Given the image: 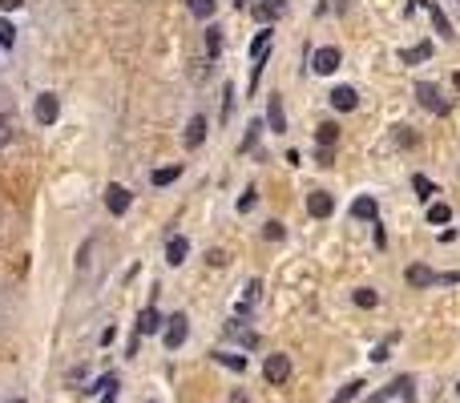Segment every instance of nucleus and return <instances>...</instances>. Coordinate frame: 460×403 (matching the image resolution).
I'll return each instance as SVG.
<instances>
[{
  "instance_id": "obj_1",
  "label": "nucleus",
  "mask_w": 460,
  "mask_h": 403,
  "mask_svg": "<svg viewBox=\"0 0 460 403\" xmlns=\"http://www.w3.org/2000/svg\"><path fill=\"white\" fill-rule=\"evenodd\" d=\"M416 8H428V13H432V25H436V32H440L444 41H452V36H456V32H452V20L440 13V4H432V0H408V16L416 13Z\"/></svg>"
},
{
  "instance_id": "obj_2",
  "label": "nucleus",
  "mask_w": 460,
  "mask_h": 403,
  "mask_svg": "<svg viewBox=\"0 0 460 403\" xmlns=\"http://www.w3.org/2000/svg\"><path fill=\"white\" fill-rule=\"evenodd\" d=\"M392 395H400V399H416V383H412V375H400V379H392V383L384 387V391H376L372 395V403H384V399H392Z\"/></svg>"
},
{
  "instance_id": "obj_3",
  "label": "nucleus",
  "mask_w": 460,
  "mask_h": 403,
  "mask_svg": "<svg viewBox=\"0 0 460 403\" xmlns=\"http://www.w3.org/2000/svg\"><path fill=\"white\" fill-rule=\"evenodd\" d=\"M165 347H170V351H178L182 343H186V339H190V319H186V315H174V319H165Z\"/></svg>"
},
{
  "instance_id": "obj_4",
  "label": "nucleus",
  "mask_w": 460,
  "mask_h": 403,
  "mask_svg": "<svg viewBox=\"0 0 460 403\" xmlns=\"http://www.w3.org/2000/svg\"><path fill=\"white\" fill-rule=\"evenodd\" d=\"M416 97H420V105H424L428 113H448V101L440 97V85L420 81V85H416Z\"/></svg>"
},
{
  "instance_id": "obj_5",
  "label": "nucleus",
  "mask_w": 460,
  "mask_h": 403,
  "mask_svg": "<svg viewBox=\"0 0 460 403\" xmlns=\"http://www.w3.org/2000/svg\"><path fill=\"white\" fill-rule=\"evenodd\" d=\"M263 375H266V383H287L291 379V359L287 355H266V363H263Z\"/></svg>"
},
{
  "instance_id": "obj_6",
  "label": "nucleus",
  "mask_w": 460,
  "mask_h": 403,
  "mask_svg": "<svg viewBox=\"0 0 460 403\" xmlns=\"http://www.w3.org/2000/svg\"><path fill=\"white\" fill-rule=\"evenodd\" d=\"M339 64H344V53H339V48H335V45L319 48V53H315V57H311V69H315V73H323V77H327V73H335Z\"/></svg>"
},
{
  "instance_id": "obj_7",
  "label": "nucleus",
  "mask_w": 460,
  "mask_h": 403,
  "mask_svg": "<svg viewBox=\"0 0 460 403\" xmlns=\"http://www.w3.org/2000/svg\"><path fill=\"white\" fill-rule=\"evenodd\" d=\"M33 117L41 121V125H53V121L61 117V101H57L53 93H41L36 97V105H33Z\"/></svg>"
},
{
  "instance_id": "obj_8",
  "label": "nucleus",
  "mask_w": 460,
  "mask_h": 403,
  "mask_svg": "<svg viewBox=\"0 0 460 403\" xmlns=\"http://www.w3.org/2000/svg\"><path fill=\"white\" fill-rule=\"evenodd\" d=\"M408 287H436V282H444V274H436V271H428L424 262H412L408 266Z\"/></svg>"
},
{
  "instance_id": "obj_9",
  "label": "nucleus",
  "mask_w": 460,
  "mask_h": 403,
  "mask_svg": "<svg viewBox=\"0 0 460 403\" xmlns=\"http://www.w3.org/2000/svg\"><path fill=\"white\" fill-rule=\"evenodd\" d=\"M331 210H335V202H331L327 190H311L307 193V214H311V218H331Z\"/></svg>"
},
{
  "instance_id": "obj_10",
  "label": "nucleus",
  "mask_w": 460,
  "mask_h": 403,
  "mask_svg": "<svg viewBox=\"0 0 460 403\" xmlns=\"http://www.w3.org/2000/svg\"><path fill=\"white\" fill-rule=\"evenodd\" d=\"M130 190H126V186H109V190H105V210H109V214H126V210H130Z\"/></svg>"
},
{
  "instance_id": "obj_11",
  "label": "nucleus",
  "mask_w": 460,
  "mask_h": 403,
  "mask_svg": "<svg viewBox=\"0 0 460 403\" xmlns=\"http://www.w3.org/2000/svg\"><path fill=\"white\" fill-rule=\"evenodd\" d=\"M250 16L263 20V25H271V20L283 16V0H255V4H250Z\"/></svg>"
},
{
  "instance_id": "obj_12",
  "label": "nucleus",
  "mask_w": 460,
  "mask_h": 403,
  "mask_svg": "<svg viewBox=\"0 0 460 403\" xmlns=\"http://www.w3.org/2000/svg\"><path fill=\"white\" fill-rule=\"evenodd\" d=\"M331 105L339 113H351L356 105H360V93L351 89V85H339V89H331Z\"/></svg>"
},
{
  "instance_id": "obj_13",
  "label": "nucleus",
  "mask_w": 460,
  "mask_h": 403,
  "mask_svg": "<svg viewBox=\"0 0 460 403\" xmlns=\"http://www.w3.org/2000/svg\"><path fill=\"white\" fill-rule=\"evenodd\" d=\"M165 327V319L154 310V306H146L142 315H137V335H154V331H162Z\"/></svg>"
},
{
  "instance_id": "obj_14",
  "label": "nucleus",
  "mask_w": 460,
  "mask_h": 403,
  "mask_svg": "<svg viewBox=\"0 0 460 403\" xmlns=\"http://www.w3.org/2000/svg\"><path fill=\"white\" fill-rule=\"evenodd\" d=\"M376 198H367V193H363V198H356V202H351V218H360V222H376Z\"/></svg>"
},
{
  "instance_id": "obj_15",
  "label": "nucleus",
  "mask_w": 460,
  "mask_h": 403,
  "mask_svg": "<svg viewBox=\"0 0 460 403\" xmlns=\"http://www.w3.org/2000/svg\"><path fill=\"white\" fill-rule=\"evenodd\" d=\"M186 254H190V242L186 238H170L165 242V262H170V266H182Z\"/></svg>"
},
{
  "instance_id": "obj_16",
  "label": "nucleus",
  "mask_w": 460,
  "mask_h": 403,
  "mask_svg": "<svg viewBox=\"0 0 460 403\" xmlns=\"http://www.w3.org/2000/svg\"><path fill=\"white\" fill-rule=\"evenodd\" d=\"M202 142H206V117L198 113V117H190V125H186V145H190V149H198Z\"/></svg>"
},
{
  "instance_id": "obj_17",
  "label": "nucleus",
  "mask_w": 460,
  "mask_h": 403,
  "mask_svg": "<svg viewBox=\"0 0 460 403\" xmlns=\"http://www.w3.org/2000/svg\"><path fill=\"white\" fill-rule=\"evenodd\" d=\"M226 335H230V339H238L243 347H259V335H255L250 327H243L238 319H230V322H226Z\"/></svg>"
},
{
  "instance_id": "obj_18",
  "label": "nucleus",
  "mask_w": 460,
  "mask_h": 403,
  "mask_svg": "<svg viewBox=\"0 0 460 403\" xmlns=\"http://www.w3.org/2000/svg\"><path fill=\"white\" fill-rule=\"evenodd\" d=\"M266 121H271V129H279V133L287 129V113H283V97L279 93L271 97V105H266Z\"/></svg>"
},
{
  "instance_id": "obj_19",
  "label": "nucleus",
  "mask_w": 460,
  "mask_h": 403,
  "mask_svg": "<svg viewBox=\"0 0 460 403\" xmlns=\"http://www.w3.org/2000/svg\"><path fill=\"white\" fill-rule=\"evenodd\" d=\"M428 57H432V45H428V41H420V45L404 48V57H400V61H404V64H420V61H428Z\"/></svg>"
},
{
  "instance_id": "obj_20",
  "label": "nucleus",
  "mask_w": 460,
  "mask_h": 403,
  "mask_svg": "<svg viewBox=\"0 0 460 403\" xmlns=\"http://www.w3.org/2000/svg\"><path fill=\"white\" fill-rule=\"evenodd\" d=\"M214 363H222L230 371H247V355H230V351H214Z\"/></svg>"
},
{
  "instance_id": "obj_21",
  "label": "nucleus",
  "mask_w": 460,
  "mask_h": 403,
  "mask_svg": "<svg viewBox=\"0 0 460 403\" xmlns=\"http://www.w3.org/2000/svg\"><path fill=\"white\" fill-rule=\"evenodd\" d=\"M266 45H271V32H266V29L255 32V41H250V61H255V64L266 57Z\"/></svg>"
},
{
  "instance_id": "obj_22",
  "label": "nucleus",
  "mask_w": 460,
  "mask_h": 403,
  "mask_svg": "<svg viewBox=\"0 0 460 403\" xmlns=\"http://www.w3.org/2000/svg\"><path fill=\"white\" fill-rule=\"evenodd\" d=\"M182 177V161L178 165H162V170H154V186H170V182H178Z\"/></svg>"
},
{
  "instance_id": "obj_23",
  "label": "nucleus",
  "mask_w": 460,
  "mask_h": 403,
  "mask_svg": "<svg viewBox=\"0 0 460 403\" xmlns=\"http://www.w3.org/2000/svg\"><path fill=\"white\" fill-rule=\"evenodd\" d=\"M412 186H416V198H420V202H432V198H436V186H432V182H428L424 174H416V177H412Z\"/></svg>"
},
{
  "instance_id": "obj_24",
  "label": "nucleus",
  "mask_w": 460,
  "mask_h": 403,
  "mask_svg": "<svg viewBox=\"0 0 460 403\" xmlns=\"http://www.w3.org/2000/svg\"><path fill=\"white\" fill-rule=\"evenodd\" d=\"M315 142H319V145H327V149H331V145L339 142V129L331 125V121H323V125L315 129Z\"/></svg>"
},
{
  "instance_id": "obj_25",
  "label": "nucleus",
  "mask_w": 460,
  "mask_h": 403,
  "mask_svg": "<svg viewBox=\"0 0 460 403\" xmlns=\"http://www.w3.org/2000/svg\"><path fill=\"white\" fill-rule=\"evenodd\" d=\"M448 218H452V210L444 206V202H432V206H428V222L432 226H444Z\"/></svg>"
},
{
  "instance_id": "obj_26",
  "label": "nucleus",
  "mask_w": 460,
  "mask_h": 403,
  "mask_svg": "<svg viewBox=\"0 0 460 403\" xmlns=\"http://www.w3.org/2000/svg\"><path fill=\"white\" fill-rule=\"evenodd\" d=\"M186 4H190V13H194L198 20H206V16H214V4H218V0H186Z\"/></svg>"
},
{
  "instance_id": "obj_27",
  "label": "nucleus",
  "mask_w": 460,
  "mask_h": 403,
  "mask_svg": "<svg viewBox=\"0 0 460 403\" xmlns=\"http://www.w3.org/2000/svg\"><path fill=\"white\" fill-rule=\"evenodd\" d=\"M376 303H379V294H376V290H367V287H360V290H356V306H363V310H372Z\"/></svg>"
},
{
  "instance_id": "obj_28",
  "label": "nucleus",
  "mask_w": 460,
  "mask_h": 403,
  "mask_svg": "<svg viewBox=\"0 0 460 403\" xmlns=\"http://www.w3.org/2000/svg\"><path fill=\"white\" fill-rule=\"evenodd\" d=\"M0 45L4 48L17 45V29H13V20H0Z\"/></svg>"
},
{
  "instance_id": "obj_29",
  "label": "nucleus",
  "mask_w": 460,
  "mask_h": 403,
  "mask_svg": "<svg viewBox=\"0 0 460 403\" xmlns=\"http://www.w3.org/2000/svg\"><path fill=\"white\" fill-rule=\"evenodd\" d=\"M109 387H117V375H101L93 387H85V395H101V391H109Z\"/></svg>"
},
{
  "instance_id": "obj_30",
  "label": "nucleus",
  "mask_w": 460,
  "mask_h": 403,
  "mask_svg": "<svg viewBox=\"0 0 460 403\" xmlns=\"http://www.w3.org/2000/svg\"><path fill=\"white\" fill-rule=\"evenodd\" d=\"M206 53H210V57L222 53V32H218V29H206Z\"/></svg>"
},
{
  "instance_id": "obj_31",
  "label": "nucleus",
  "mask_w": 460,
  "mask_h": 403,
  "mask_svg": "<svg viewBox=\"0 0 460 403\" xmlns=\"http://www.w3.org/2000/svg\"><path fill=\"white\" fill-rule=\"evenodd\" d=\"M360 391H363V383H360V379H356V383H347V387H344V391H339V395H335V399H331V403H351V399H356V395H360Z\"/></svg>"
},
{
  "instance_id": "obj_32",
  "label": "nucleus",
  "mask_w": 460,
  "mask_h": 403,
  "mask_svg": "<svg viewBox=\"0 0 460 403\" xmlns=\"http://www.w3.org/2000/svg\"><path fill=\"white\" fill-rule=\"evenodd\" d=\"M263 238H266V242H283V238H287L283 222H266V226H263Z\"/></svg>"
},
{
  "instance_id": "obj_33",
  "label": "nucleus",
  "mask_w": 460,
  "mask_h": 403,
  "mask_svg": "<svg viewBox=\"0 0 460 403\" xmlns=\"http://www.w3.org/2000/svg\"><path fill=\"white\" fill-rule=\"evenodd\" d=\"M255 299H259V278H250V282H247V290H243V303H255Z\"/></svg>"
},
{
  "instance_id": "obj_34",
  "label": "nucleus",
  "mask_w": 460,
  "mask_h": 403,
  "mask_svg": "<svg viewBox=\"0 0 460 403\" xmlns=\"http://www.w3.org/2000/svg\"><path fill=\"white\" fill-rule=\"evenodd\" d=\"M255 202H259V193H255V190H247L243 198H238V210L247 214V210H255Z\"/></svg>"
},
{
  "instance_id": "obj_35",
  "label": "nucleus",
  "mask_w": 460,
  "mask_h": 403,
  "mask_svg": "<svg viewBox=\"0 0 460 403\" xmlns=\"http://www.w3.org/2000/svg\"><path fill=\"white\" fill-rule=\"evenodd\" d=\"M315 161H319V165H331V161H335V153H331L327 145H319V153H315Z\"/></svg>"
},
{
  "instance_id": "obj_36",
  "label": "nucleus",
  "mask_w": 460,
  "mask_h": 403,
  "mask_svg": "<svg viewBox=\"0 0 460 403\" xmlns=\"http://www.w3.org/2000/svg\"><path fill=\"white\" fill-rule=\"evenodd\" d=\"M388 351H392V343H379L376 351H372V359H376V363H384V359H388Z\"/></svg>"
},
{
  "instance_id": "obj_37",
  "label": "nucleus",
  "mask_w": 460,
  "mask_h": 403,
  "mask_svg": "<svg viewBox=\"0 0 460 403\" xmlns=\"http://www.w3.org/2000/svg\"><path fill=\"white\" fill-rule=\"evenodd\" d=\"M206 262H210V266H226V254H222V250H210V254H206Z\"/></svg>"
},
{
  "instance_id": "obj_38",
  "label": "nucleus",
  "mask_w": 460,
  "mask_h": 403,
  "mask_svg": "<svg viewBox=\"0 0 460 403\" xmlns=\"http://www.w3.org/2000/svg\"><path fill=\"white\" fill-rule=\"evenodd\" d=\"M395 142H400V145H412V142H416V133H408V129L400 125V133H395Z\"/></svg>"
},
{
  "instance_id": "obj_39",
  "label": "nucleus",
  "mask_w": 460,
  "mask_h": 403,
  "mask_svg": "<svg viewBox=\"0 0 460 403\" xmlns=\"http://www.w3.org/2000/svg\"><path fill=\"white\" fill-rule=\"evenodd\" d=\"M20 4H25V0H0V8H4V13H17Z\"/></svg>"
},
{
  "instance_id": "obj_40",
  "label": "nucleus",
  "mask_w": 460,
  "mask_h": 403,
  "mask_svg": "<svg viewBox=\"0 0 460 403\" xmlns=\"http://www.w3.org/2000/svg\"><path fill=\"white\" fill-rule=\"evenodd\" d=\"M101 403H117V387H109V391H101Z\"/></svg>"
},
{
  "instance_id": "obj_41",
  "label": "nucleus",
  "mask_w": 460,
  "mask_h": 403,
  "mask_svg": "<svg viewBox=\"0 0 460 403\" xmlns=\"http://www.w3.org/2000/svg\"><path fill=\"white\" fill-rule=\"evenodd\" d=\"M230 403H247V395H243V391H234V395H230Z\"/></svg>"
},
{
  "instance_id": "obj_42",
  "label": "nucleus",
  "mask_w": 460,
  "mask_h": 403,
  "mask_svg": "<svg viewBox=\"0 0 460 403\" xmlns=\"http://www.w3.org/2000/svg\"><path fill=\"white\" fill-rule=\"evenodd\" d=\"M452 85H456V89H460V73H456V77H452Z\"/></svg>"
},
{
  "instance_id": "obj_43",
  "label": "nucleus",
  "mask_w": 460,
  "mask_h": 403,
  "mask_svg": "<svg viewBox=\"0 0 460 403\" xmlns=\"http://www.w3.org/2000/svg\"><path fill=\"white\" fill-rule=\"evenodd\" d=\"M13 403H25V399H13Z\"/></svg>"
},
{
  "instance_id": "obj_44",
  "label": "nucleus",
  "mask_w": 460,
  "mask_h": 403,
  "mask_svg": "<svg viewBox=\"0 0 460 403\" xmlns=\"http://www.w3.org/2000/svg\"><path fill=\"white\" fill-rule=\"evenodd\" d=\"M456 391H460V387H456Z\"/></svg>"
}]
</instances>
